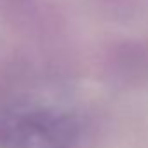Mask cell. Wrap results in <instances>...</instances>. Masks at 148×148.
Returning a JSON list of instances; mask_svg holds the SVG:
<instances>
[{"label":"cell","mask_w":148,"mask_h":148,"mask_svg":"<svg viewBox=\"0 0 148 148\" xmlns=\"http://www.w3.org/2000/svg\"><path fill=\"white\" fill-rule=\"evenodd\" d=\"M80 122L71 110L35 99L0 103V148H73Z\"/></svg>","instance_id":"cell-1"}]
</instances>
